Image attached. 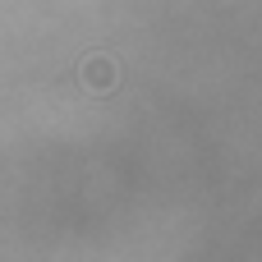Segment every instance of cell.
<instances>
[{
	"label": "cell",
	"mask_w": 262,
	"mask_h": 262,
	"mask_svg": "<svg viewBox=\"0 0 262 262\" xmlns=\"http://www.w3.org/2000/svg\"><path fill=\"white\" fill-rule=\"evenodd\" d=\"M83 88L111 92V88H115V64H111L106 55H88V60H83Z\"/></svg>",
	"instance_id": "obj_1"
}]
</instances>
